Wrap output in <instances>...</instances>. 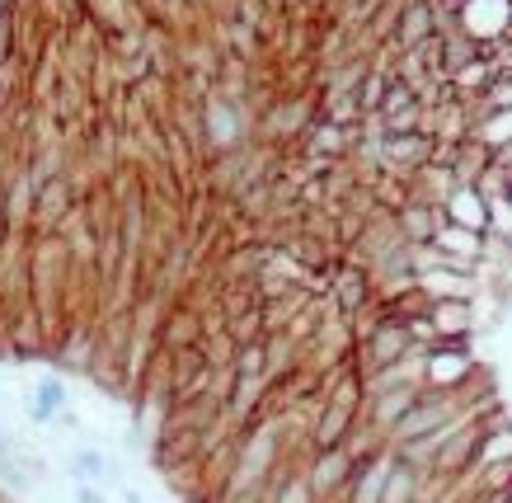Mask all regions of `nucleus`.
<instances>
[{
	"label": "nucleus",
	"mask_w": 512,
	"mask_h": 503,
	"mask_svg": "<svg viewBox=\"0 0 512 503\" xmlns=\"http://www.w3.org/2000/svg\"><path fill=\"white\" fill-rule=\"evenodd\" d=\"M71 503H109L99 485H71Z\"/></svg>",
	"instance_id": "10"
},
{
	"label": "nucleus",
	"mask_w": 512,
	"mask_h": 503,
	"mask_svg": "<svg viewBox=\"0 0 512 503\" xmlns=\"http://www.w3.org/2000/svg\"><path fill=\"white\" fill-rule=\"evenodd\" d=\"M123 499H127V503H151L146 494H137V489H123Z\"/></svg>",
	"instance_id": "11"
},
{
	"label": "nucleus",
	"mask_w": 512,
	"mask_h": 503,
	"mask_svg": "<svg viewBox=\"0 0 512 503\" xmlns=\"http://www.w3.org/2000/svg\"><path fill=\"white\" fill-rule=\"evenodd\" d=\"M343 471H348V461H343V452H329V461L315 471V480H311V489H334L343 480Z\"/></svg>",
	"instance_id": "6"
},
{
	"label": "nucleus",
	"mask_w": 512,
	"mask_h": 503,
	"mask_svg": "<svg viewBox=\"0 0 512 503\" xmlns=\"http://www.w3.org/2000/svg\"><path fill=\"white\" fill-rule=\"evenodd\" d=\"M466 353H433V358H428V381H433V386H456V381L466 377Z\"/></svg>",
	"instance_id": "4"
},
{
	"label": "nucleus",
	"mask_w": 512,
	"mask_h": 503,
	"mask_svg": "<svg viewBox=\"0 0 512 503\" xmlns=\"http://www.w3.org/2000/svg\"><path fill=\"white\" fill-rule=\"evenodd\" d=\"M404 344H409V334H404V330H381V334H376V358L395 362L404 353Z\"/></svg>",
	"instance_id": "7"
},
{
	"label": "nucleus",
	"mask_w": 512,
	"mask_h": 503,
	"mask_svg": "<svg viewBox=\"0 0 512 503\" xmlns=\"http://www.w3.org/2000/svg\"><path fill=\"white\" fill-rule=\"evenodd\" d=\"M66 475H71L76 485H104L113 475V466L99 447H71V452H66Z\"/></svg>",
	"instance_id": "2"
},
{
	"label": "nucleus",
	"mask_w": 512,
	"mask_h": 503,
	"mask_svg": "<svg viewBox=\"0 0 512 503\" xmlns=\"http://www.w3.org/2000/svg\"><path fill=\"white\" fill-rule=\"evenodd\" d=\"M494 15H503V5H498V0H475V5H470V24H475V29H489V19Z\"/></svg>",
	"instance_id": "9"
},
{
	"label": "nucleus",
	"mask_w": 512,
	"mask_h": 503,
	"mask_svg": "<svg viewBox=\"0 0 512 503\" xmlns=\"http://www.w3.org/2000/svg\"><path fill=\"white\" fill-rule=\"evenodd\" d=\"M62 409H71V386L62 377H43L33 381V395H29V424L47 428Z\"/></svg>",
	"instance_id": "1"
},
{
	"label": "nucleus",
	"mask_w": 512,
	"mask_h": 503,
	"mask_svg": "<svg viewBox=\"0 0 512 503\" xmlns=\"http://www.w3.org/2000/svg\"><path fill=\"white\" fill-rule=\"evenodd\" d=\"M386 475H390L386 461H381V466H372V471L362 475V485H357L353 503H381V485H386Z\"/></svg>",
	"instance_id": "5"
},
{
	"label": "nucleus",
	"mask_w": 512,
	"mask_h": 503,
	"mask_svg": "<svg viewBox=\"0 0 512 503\" xmlns=\"http://www.w3.org/2000/svg\"><path fill=\"white\" fill-rule=\"evenodd\" d=\"M451 226H461V231H470V236L489 226V207H484L480 193H470V189L451 193Z\"/></svg>",
	"instance_id": "3"
},
{
	"label": "nucleus",
	"mask_w": 512,
	"mask_h": 503,
	"mask_svg": "<svg viewBox=\"0 0 512 503\" xmlns=\"http://www.w3.org/2000/svg\"><path fill=\"white\" fill-rule=\"evenodd\" d=\"M442 250H456V254H475V236H470V231H461V226H447V231H442Z\"/></svg>",
	"instance_id": "8"
}]
</instances>
